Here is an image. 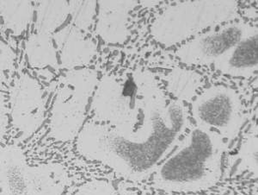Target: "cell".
<instances>
[{"instance_id":"cell-6","label":"cell","mask_w":258,"mask_h":195,"mask_svg":"<svg viewBox=\"0 0 258 195\" xmlns=\"http://www.w3.org/2000/svg\"><path fill=\"white\" fill-rule=\"evenodd\" d=\"M67 180L59 164L30 165L20 146L0 147L1 195H63Z\"/></svg>"},{"instance_id":"cell-3","label":"cell","mask_w":258,"mask_h":195,"mask_svg":"<svg viewBox=\"0 0 258 195\" xmlns=\"http://www.w3.org/2000/svg\"><path fill=\"white\" fill-rule=\"evenodd\" d=\"M167 101L160 81L149 70L106 74L92 95L91 120L109 124L120 132H131L147 111Z\"/></svg>"},{"instance_id":"cell-10","label":"cell","mask_w":258,"mask_h":195,"mask_svg":"<svg viewBox=\"0 0 258 195\" xmlns=\"http://www.w3.org/2000/svg\"><path fill=\"white\" fill-rule=\"evenodd\" d=\"M96 32L104 42L123 45L130 36L128 21L130 12L139 1H98Z\"/></svg>"},{"instance_id":"cell-14","label":"cell","mask_w":258,"mask_h":195,"mask_svg":"<svg viewBox=\"0 0 258 195\" xmlns=\"http://www.w3.org/2000/svg\"><path fill=\"white\" fill-rule=\"evenodd\" d=\"M25 52L31 68H56L58 66L57 50L50 34L36 32L31 35L27 40Z\"/></svg>"},{"instance_id":"cell-7","label":"cell","mask_w":258,"mask_h":195,"mask_svg":"<svg viewBox=\"0 0 258 195\" xmlns=\"http://www.w3.org/2000/svg\"><path fill=\"white\" fill-rule=\"evenodd\" d=\"M190 113L197 126L216 132L229 143L238 137L247 118L240 93L222 84L197 93L190 102Z\"/></svg>"},{"instance_id":"cell-5","label":"cell","mask_w":258,"mask_h":195,"mask_svg":"<svg viewBox=\"0 0 258 195\" xmlns=\"http://www.w3.org/2000/svg\"><path fill=\"white\" fill-rule=\"evenodd\" d=\"M98 80L97 70L89 68L69 70L60 77L50 114L49 136L53 141L68 142L77 138Z\"/></svg>"},{"instance_id":"cell-19","label":"cell","mask_w":258,"mask_h":195,"mask_svg":"<svg viewBox=\"0 0 258 195\" xmlns=\"http://www.w3.org/2000/svg\"><path fill=\"white\" fill-rule=\"evenodd\" d=\"M15 61V52L9 45L0 40V73L13 69Z\"/></svg>"},{"instance_id":"cell-22","label":"cell","mask_w":258,"mask_h":195,"mask_svg":"<svg viewBox=\"0 0 258 195\" xmlns=\"http://www.w3.org/2000/svg\"><path fill=\"white\" fill-rule=\"evenodd\" d=\"M0 195H1V193H0Z\"/></svg>"},{"instance_id":"cell-16","label":"cell","mask_w":258,"mask_h":195,"mask_svg":"<svg viewBox=\"0 0 258 195\" xmlns=\"http://www.w3.org/2000/svg\"><path fill=\"white\" fill-rule=\"evenodd\" d=\"M71 15L70 1H44L36 12V32L52 35Z\"/></svg>"},{"instance_id":"cell-1","label":"cell","mask_w":258,"mask_h":195,"mask_svg":"<svg viewBox=\"0 0 258 195\" xmlns=\"http://www.w3.org/2000/svg\"><path fill=\"white\" fill-rule=\"evenodd\" d=\"M190 127L188 107L180 101H165L147 111L131 132L109 124L85 123L75 142L78 154L98 163L130 181L153 175Z\"/></svg>"},{"instance_id":"cell-17","label":"cell","mask_w":258,"mask_h":195,"mask_svg":"<svg viewBox=\"0 0 258 195\" xmlns=\"http://www.w3.org/2000/svg\"><path fill=\"white\" fill-rule=\"evenodd\" d=\"M239 155L244 169H250L257 176V127L245 137Z\"/></svg>"},{"instance_id":"cell-12","label":"cell","mask_w":258,"mask_h":195,"mask_svg":"<svg viewBox=\"0 0 258 195\" xmlns=\"http://www.w3.org/2000/svg\"><path fill=\"white\" fill-rule=\"evenodd\" d=\"M258 33L247 36L214 62L215 71L225 76L249 79L257 74Z\"/></svg>"},{"instance_id":"cell-21","label":"cell","mask_w":258,"mask_h":195,"mask_svg":"<svg viewBox=\"0 0 258 195\" xmlns=\"http://www.w3.org/2000/svg\"><path fill=\"white\" fill-rule=\"evenodd\" d=\"M129 195H141V194H138V193H131V194H129Z\"/></svg>"},{"instance_id":"cell-11","label":"cell","mask_w":258,"mask_h":195,"mask_svg":"<svg viewBox=\"0 0 258 195\" xmlns=\"http://www.w3.org/2000/svg\"><path fill=\"white\" fill-rule=\"evenodd\" d=\"M59 52L60 64L66 69L88 65L97 54L93 39L85 36V31L75 26L73 22L52 36Z\"/></svg>"},{"instance_id":"cell-2","label":"cell","mask_w":258,"mask_h":195,"mask_svg":"<svg viewBox=\"0 0 258 195\" xmlns=\"http://www.w3.org/2000/svg\"><path fill=\"white\" fill-rule=\"evenodd\" d=\"M229 142L204 128H188L173 151L153 173L156 189L176 193L203 192L222 178L224 156Z\"/></svg>"},{"instance_id":"cell-18","label":"cell","mask_w":258,"mask_h":195,"mask_svg":"<svg viewBox=\"0 0 258 195\" xmlns=\"http://www.w3.org/2000/svg\"><path fill=\"white\" fill-rule=\"evenodd\" d=\"M74 195H117V192L108 180H92L81 185Z\"/></svg>"},{"instance_id":"cell-8","label":"cell","mask_w":258,"mask_h":195,"mask_svg":"<svg viewBox=\"0 0 258 195\" xmlns=\"http://www.w3.org/2000/svg\"><path fill=\"white\" fill-rule=\"evenodd\" d=\"M257 25L235 20L204 31L180 45L174 56L188 67H207L247 36L258 33Z\"/></svg>"},{"instance_id":"cell-20","label":"cell","mask_w":258,"mask_h":195,"mask_svg":"<svg viewBox=\"0 0 258 195\" xmlns=\"http://www.w3.org/2000/svg\"><path fill=\"white\" fill-rule=\"evenodd\" d=\"M9 120L6 113L0 111V143L3 142L8 131Z\"/></svg>"},{"instance_id":"cell-13","label":"cell","mask_w":258,"mask_h":195,"mask_svg":"<svg viewBox=\"0 0 258 195\" xmlns=\"http://www.w3.org/2000/svg\"><path fill=\"white\" fill-rule=\"evenodd\" d=\"M165 81L166 90L175 101L190 103L203 86V77L195 70L177 68L166 74Z\"/></svg>"},{"instance_id":"cell-9","label":"cell","mask_w":258,"mask_h":195,"mask_svg":"<svg viewBox=\"0 0 258 195\" xmlns=\"http://www.w3.org/2000/svg\"><path fill=\"white\" fill-rule=\"evenodd\" d=\"M11 118L21 140L33 136L45 119L43 91L40 83L30 74H22L10 90Z\"/></svg>"},{"instance_id":"cell-15","label":"cell","mask_w":258,"mask_h":195,"mask_svg":"<svg viewBox=\"0 0 258 195\" xmlns=\"http://www.w3.org/2000/svg\"><path fill=\"white\" fill-rule=\"evenodd\" d=\"M34 6L30 1H0V16L6 29L21 36L34 18Z\"/></svg>"},{"instance_id":"cell-4","label":"cell","mask_w":258,"mask_h":195,"mask_svg":"<svg viewBox=\"0 0 258 195\" xmlns=\"http://www.w3.org/2000/svg\"><path fill=\"white\" fill-rule=\"evenodd\" d=\"M238 1H182L153 18L150 35L163 47H171L207 30L238 20Z\"/></svg>"}]
</instances>
